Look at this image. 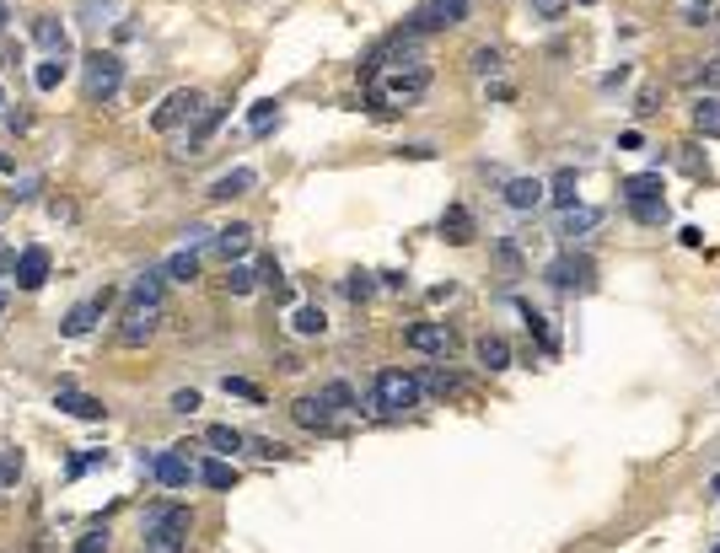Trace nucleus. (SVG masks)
<instances>
[{
    "instance_id": "nucleus-1",
    "label": "nucleus",
    "mask_w": 720,
    "mask_h": 553,
    "mask_svg": "<svg viewBox=\"0 0 720 553\" xmlns=\"http://www.w3.org/2000/svg\"><path fill=\"white\" fill-rule=\"evenodd\" d=\"M425 86H430V65L420 59V65H403V70H382V75H371V81H366V97H371V108H377V113H398V108H414V102L425 97Z\"/></svg>"
},
{
    "instance_id": "nucleus-2",
    "label": "nucleus",
    "mask_w": 720,
    "mask_h": 553,
    "mask_svg": "<svg viewBox=\"0 0 720 553\" xmlns=\"http://www.w3.org/2000/svg\"><path fill=\"white\" fill-rule=\"evenodd\" d=\"M194 511L188 505H151L140 516V553H188Z\"/></svg>"
},
{
    "instance_id": "nucleus-3",
    "label": "nucleus",
    "mask_w": 720,
    "mask_h": 553,
    "mask_svg": "<svg viewBox=\"0 0 720 553\" xmlns=\"http://www.w3.org/2000/svg\"><path fill=\"white\" fill-rule=\"evenodd\" d=\"M420 398H425V387H420V376H414V371H398V366L377 371V414L398 419V414L420 409Z\"/></svg>"
},
{
    "instance_id": "nucleus-4",
    "label": "nucleus",
    "mask_w": 720,
    "mask_h": 553,
    "mask_svg": "<svg viewBox=\"0 0 720 553\" xmlns=\"http://www.w3.org/2000/svg\"><path fill=\"white\" fill-rule=\"evenodd\" d=\"M81 75H86V102H113L118 86H124V59L97 48V54L81 59Z\"/></svg>"
},
{
    "instance_id": "nucleus-5",
    "label": "nucleus",
    "mask_w": 720,
    "mask_h": 553,
    "mask_svg": "<svg viewBox=\"0 0 720 553\" xmlns=\"http://www.w3.org/2000/svg\"><path fill=\"white\" fill-rule=\"evenodd\" d=\"M199 113H204V97H199L194 86H178V91H167V97H161V108L151 113V129H161V134H167V129H178V124H194Z\"/></svg>"
},
{
    "instance_id": "nucleus-6",
    "label": "nucleus",
    "mask_w": 720,
    "mask_h": 553,
    "mask_svg": "<svg viewBox=\"0 0 720 553\" xmlns=\"http://www.w3.org/2000/svg\"><path fill=\"white\" fill-rule=\"evenodd\" d=\"M161 317H167V301H129L124 317H118V339L134 350V344H145L161 328Z\"/></svg>"
},
{
    "instance_id": "nucleus-7",
    "label": "nucleus",
    "mask_w": 720,
    "mask_h": 553,
    "mask_svg": "<svg viewBox=\"0 0 720 553\" xmlns=\"http://www.w3.org/2000/svg\"><path fill=\"white\" fill-rule=\"evenodd\" d=\"M592 274H597V269H592L586 253H560V258L543 269V280H549L554 290H592V285H597Z\"/></svg>"
},
{
    "instance_id": "nucleus-8",
    "label": "nucleus",
    "mask_w": 720,
    "mask_h": 553,
    "mask_svg": "<svg viewBox=\"0 0 720 553\" xmlns=\"http://www.w3.org/2000/svg\"><path fill=\"white\" fill-rule=\"evenodd\" d=\"M468 16V0H420V11L403 22L409 32H441V27H457Z\"/></svg>"
},
{
    "instance_id": "nucleus-9",
    "label": "nucleus",
    "mask_w": 720,
    "mask_h": 553,
    "mask_svg": "<svg viewBox=\"0 0 720 553\" xmlns=\"http://www.w3.org/2000/svg\"><path fill=\"white\" fill-rule=\"evenodd\" d=\"M140 468H145L161 489H188V479H199L183 452H151V457H140Z\"/></svg>"
},
{
    "instance_id": "nucleus-10",
    "label": "nucleus",
    "mask_w": 720,
    "mask_h": 553,
    "mask_svg": "<svg viewBox=\"0 0 720 553\" xmlns=\"http://www.w3.org/2000/svg\"><path fill=\"white\" fill-rule=\"evenodd\" d=\"M403 344H409V350H420V355H452L457 333H452L447 323H414V328L403 333Z\"/></svg>"
},
{
    "instance_id": "nucleus-11",
    "label": "nucleus",
    "mask_w": 720,
    "mask_h": 553,
    "mask_svg": "<svg viewBox=\"0 0 720 553\" xmlns=\"http://www.w3.org/2000/svg\"><path fill=\"white\" fill-rule=\"evenodd\" d=\"M102 312H108V290H102V296H91V301H75V307L65 312L59 333H65V339H81V333H91V328L102 323Z\"/></svg>"
},
{
    "instance_id": "nucleus-12",
    "label": "nucleus",
    "mask_w": 720,
    "mask_h": 553,
    "mask_svg": "<svg viewBox=\"0 0 720 553\" xmlns=\"http://www.w3.org/2000/svg\"><path fill=\"white\" fill-rule=\"evenodd\" d=\"M291 419H296L301 430H317V436H323V430H334V419H339V414L323 403V393H307V398H296V403H291Z\"/></svg>"
},
{
    "instance_id": "nucleus-13",
    "label": "nucleus",
    "mask_w": 720,
    "mask_h": 553,
    "mask_svg": "<svg viewBox=\"0 0 720 553\" xmlns=\"http://www.w3.org/2000/svg\"><path fill=\"white\" fill-rule=\"evenodd\" d=\"M11 274H16V290H38L48 280V253L43 247H22L16 264H11Z\"/></svg>"
},
{
    "instance_id": "nucleus-14",
    "label": "nucleus",
    "mask_w": 720,
    "mask_h": 553,
    "mask_svg": "<svg viewBox=\"0 0 720 553\" xmlns=\"http://www.w3.org/2000/svg\"><path fill=\"white\" fill-rule=\"evenodd\" d=\"M441 237H447L452 247H468V242L479 237V226H473L468 204H447V215H441Z\"/></svg>"
},
{
    "instance_id": "nucleus-15",
    "label": "nucleus",
    "mask_w": 720,
    "mask_h": 553,
    "mask_svg": "<svg viewBox=\"0 0 720 553\" xmlns=\"http://www.w3.org/2000/svg\"><path fill=\"white\" fill-rule=\"evenodd\" d=\"M54 409H65V414H75V419H102L108 409H102V398H91V393H75L70 382L54 393Z\"/></svg>"
},
{
    "instance_id": "nucleus-16",
    "label": "nucleus",
    "mask_w": 720,
    "mask_h": 553,
    "mask_svg": "<svg viewBox=\"0 0 720 553\" xmlns=\"http://www.w3.org/2000/svg\"><path fill=\"white\" fill-rule=\"evenodd\" d=\"M543 194H549V183H538V177H511L506 183V204L511 210H538Z\"/></svg>"
},
{
    "instance_id": "nucleus-17",
    "label": "nucleus",
    "mask_w": 720,
    "mask_h": 553,
    "mask_svg": "<svg viewBox=\"0 0 720 553\" xmlns=\"http://www.w3.org/2000/svg\"><path fill=\"white\" fill-rule=\"evenodd\" d=\"M32 43H38L43 54H70V38H65L59 16H38V22H32Z\"/></svg>"
},
{
    "instance_id": "nucleus-18",
    "label": "nucleus",
    "mask_w": 720,
    "mask_h": 553,
    "mask_svg": "<svg viewBox=\"0 0 720 553\" xmlns=\"http://www.w3.org/2000/svg\"><path fill=\"white\" fill-rule=\"evenodd\" d=\"M226 118V102H204V113L194 118V129H188V140H183V151H199L210 134H215V124Z\"/></svg>"
},
{
    "instance_id": "nucleus-19",
    "label": "nucleus",
    "mask_w": 720,
    "mask_h": 553,
    "mask_svg": "<svg viewBox=\"0 0 720 553\" xmlns=\"http://www.w3.org/2000/svg\"><path fill=\"white\" fill-rule=\"evenodd\" d=\"M597 226H603V210H597V204H570L565 220H560L565 237H586V231H597Z\"/></svg>"
},
{
    "instance_id": "nucleus-20",
    "label": "nucleus",
    "mask_w": 720,
    "mask_h": 553,
    "mask_svg": "<svg viewBox=\"0 0 720 553\" xmlns=\"http://www.w3.org/2000/svg\"><path fill=\"white\" fill-rule=\"evenodd\" d=\"M247 242H253V226H242V220H237V226H226V231H215V237H210V247H215V253H221V258H242V253H247Z\"/></svg>"
},
{
    "instance_id": "nucleus-21",
    "label": "nucleus",
    "mask_w": 720,
    "mask_h": 553,
    "mask_svg": "<svg viewBox=\"0 0 720 553\" xmlns=\"http://www.w3.org/2000/svg\"><path fill=\"white\" fill-rule=\"evenodd\" d=\"M473 355H479L484 371H506V366H511V344H506L500 333H484V339L473 344Z\"/></svg>"
},
{
    "instance_id": "nucleus-22",
    "label": "nucleus",
    "mask_w": 720,
    "mask_h": 553,
    "mask_svg": "<svg viewBox=\"0 0 720 553\" xmlns=\"http://www.w3.org/2000/svg\"><path fill=\"white\" fill-rule=\"evenodd\" d=\"M253 183H258V172H253V167H237V172H226V177L210 183V199H237V194H247Z\"/></svg>"
},
{
    "instance_id": "nucleus-23",
    "label": "nucleus",
    "mask_w": 720,
    "mask_h": 553,
    "mask_svg": "<svg viewBox=\"0 0 720 553\" xmlns=\"http://www.w3.org/2000/svg\"><path fill=\"white\" fill-rule=\"evenodd\" d=\"M646 199H662V172H635V177H624V204H646Z\"/></svg>"
},
{
    "instance_id": "nucleus-24",
    "label": "nucleus",
    "mask_w": 720,
    "mask_h": 553,
    "mask_svg": "<svg viewBox=\"0 0 720 553\" xmlns=\"http://www.w3.org/2000/svg\"><path fill=\"white\" fill-rule=\"evenodd\" d=\"M194 473H199V484H210V489H231V484H237V468H231L226 457H204Z\"/></svg>"
},
{
    "instance_id": "nucleus-25",
    "label": "nucleus",
    "mask_w": 720,
    "mask_h": 553,
    "mask_svg": "<svg viewBox=\"0 0 720 553\" xmlns=\"http://www.w3.org/2000/svg\"><path fill=\"white\" fill-rule=\"evenodd\" d=\"M65 70H70V54H48V59L32 70V86H38V91H54V86L65 81Z\"/></svg>"
},
{
    "instance_id": "nucleus-26",
    "label": "nucleus",
    "mask_w": 720,
    "mask_h": 553,
    "mask_svg": "<svg viewBox=\"0 0 720 553\" xmlns=\"http://www.w3.org/2000/svg\"><path fill=\"white\" fill-rule=\"evenodd\" d=\"M576 188H581V177H576V167H560V172L549 177V199H554L560 210H570V204H576Z\"/></svg>"
},
{
    "instance_id": "nucleus-27",
    "label": "nucleus",
    "mask_w": 720,
    "mask_h": 553,
    "mask_svg": "<svg viewBox=\"0 0 720 553\" xmlns=\"http://www.w3.org/2000/svg\"><path fill=\"white\" fill-rule=\"evenodd\" d=\"M161 290H167V274L161 269H145V274L129 280V301H161Z\"/></svg>"
},
{
    "instance_id": "nucleus-28",
    "label": "nucleus",
    "mask_w": 720,
    "mask_h": 553,
    "mask_svg": "<svg viewBox=\"0 0 720 553\" xmlns=\"http://www.w3.org/2000/svg\"><path fill=\"white\" fill-rule=\"evenodd\" d=\"M204 446H210L215 457H231V452H242L247 441H242V430H231V425H210V430H204Z\"/></svg>"
},
{
    "instance_id": "nucleus-29",
    "label": "nucleus",
    "mask_w": 720,
    "mask_h": 553,
    "mask_svg": "<svg viewBox=\"0 0 720 553\" xmlns=\"http://www.w3.org/2000/svg\"><path fill=\"white\" fill-rule=\"evenodd\" d=\"M694 129H699V134H710V140H720V97L705 91V97L694 102Z\"/></svg>"
},
{
    "instance_id": "nucleus-30",
    "label": "nucleus",
    "mask_w": 720,
    "mask_h": 553,
    "mask_svg": "<svg viewBox=\"0 0 720 553\" xmlns=\"http://www.w3.org/2000/svg\"><path fill=\"white\" fill-rule=\"evenodd\" d=\"M161 274H167V280H194V274H199V253H194V247L172 253V258L161 264Z\"/></svg>"
},
{
    "instance_id": "nucleus-31",
    "label": "nucleus",
    "mask_w": 720,
    "mask_h": 553,
    "mask_svg": "<svg viewBox=\"0 0 720 553\" xmlns=\"http://www.w3.org/2000/svg\"><path fill=\"white\" fill-rule=\"evenodd\" d=\"M274 118H280V102H274V97H264V102H253L247 129H253V134H269V129H274Z\"/></svg>"
},
{
    "instance_id": "nucleus-32",
    "label": "nucleus",
    "mask_w": 720,
    "mask_h": 553,
    "mask_svg": "<svg viewBox=\"0 0 720 553\" xmlns=\"http://www.w3.org/2000/svg\"><path fill=\"white\" fill-rule=\"evenodd\" d=\"M118 5H124V0H81V5H75V16H81V22H91V27H102L108 16H118Z\"/></svg>"
},
{
    "instance_id": "nucleus-33",
    "label": "nucleus",
    "mask_w": 720,
    "mask_h": 553,
    "mask_svg": "<svg viewBox=\"0 0 720 553\" xmlns=\"http://www.w3.org/2000/svg\"><path fill=\"white\" fill-rule=\"evenodd\" d=\"M253 285H258V274H253V269H242V264H231V269H226V290H231V296H253Z\"/></svg>"
},
{
    "instance_id": "nucleus-34",
    "label": "nucleus",
    "mask_w": 720,
    "mask_h": 553,
    "mask_svg": "<svg viewBox=\"0 0 720 553\" xmlns=\"http://www.w3.org/2000/svg\"><path fill=\"white\" fill-rule=\"evenodd\" d=\"M291 328H296V333H307V339H317V333H323V328H328V317H323V312H317V307H301V312H296V323H291Z\"/></svg>"
},
{
    "instance_id": "nucleus-35",
    "label": "nucleus",
    "mask_w": 720,
    "mask_h": 553,
    "mask_svg": "<svg viewBox=\"0 0 720 553\" xmlns=\"http://www.w3.org/2000/svg\"><path fill=\"white\" fill-rule=\"evenodd\" d=\"M323 403H328L334 414H350V409H355V393H350L344 382H328V387H323Z\"/></svg>"
},
{
    "instance_id": "nucleus-36",
    "label": "nucleus",
    "mask_w": 720,
    "mask_h": 553,
    "mask_svg": "<svg viewBox=\"0 0 720 553\" xmlns=\"http://www.w3.org/2000/svg\"><path fill=\"white\" fill-rule=\"evenodd\" d=\"M468 65H473V75H500V65H506V59H500V48H473V59H468Z\"/></svg>"
},
{
    "instance_id": "nucleus-37",
    "label": "nucleus",
    "mask_w": 720,
    "mask_h": 553,
    "mask_svg": "<svg viewBox=\"0 0 720 553\" xmlns=\"http://www.w3.org/2000/svg\"><path fill=\"white\" fill-rule=\"evenodd\" d=\"M371 290H377V274H350V280H344V296H350V301H366Z\"/></svg>"
},
{
    "instance_id": "nucleus-38",
    "label": "nucleus",
    "mask_w": 720,
    "mask_h": 553,
    "mask_svg": "<svg viewBox=\"0 0 720 553\" xmlns=\"http://www.w3.org/2000/svg\"><path fill=\"white\" fill-rule=\"evenodd\" d=\"M420 387H430V393H441V398H447V393H463V382H457L452 371H430V376H425Z\"/></svg>"
},
{
    "instance_id": "nucleus-39",
    "label": "nucleus",
    "mask_w": 720,
    "mask_h": 553,
    "mask_svg": "<svg viewBox=\"0 0 720 553\" xmlns=\"http://www.w3.org/2000/svg\"><path fill=\"white\" fill-rule=\"evenodd\" d=\"M629 210H635V220H646V226H651V220H662V215H667V199H646V204H629Z\"/></svg>"
},
{
    "instance_id": "nucleus-40",
    "label": "nucleus",
    "mask_w": 720,
    "mask_h": 553,
    "mask_svg": "<svg viewBox=\"0 0 720 553\" xmlns=\"http://www.w3.org/2000/svg\"><path fill=\"white\" fill-rule=\"evenodd\" d=\"M226 393H237V398H247V403H264V387H253V382H242V376H226Z\"/></svg>"
},
{
    "instance_id": "nucleus-41",
    "label": "nucleus",
    "mask_w": 720,
    "mask_h": 553,
    "mask_svg": "<svg viewBox=\"0 0 720 553\" xmlns=\"http://www.w3.org/2000/svg\"><path fill=\"white\" fill-rule=\"evenodd\" d=\"M75 553H108V532H86V538H75Z\"/></svg>"
},
{
    "instance_id": "nucleus-42",
    "label": "nucleus",
    "mask_w": 720,
    "mask_h": 553,
    "mask_svg": "<svg viewBox=\"0 0 720 553\" xmlns=\"http://www.w3.org/2000/svg\"><path fill=\"white\" fill-rule=\"evenodd\" d=\"M533 11H538L543 22H554V16H565V11H570V0H533Z\"/></svg>"
},
{
    "instance_id": "nucleus-43",
    "label": "nucleus",
    "mask_w": 720,
    "mask_h": 553,
    "mask_svg": "<svg viewBox=\"0 0 720 553\" xmlns=\"http://www.w3.org/2000/svg\"><path fill=\"white\" fill-rule=\"evenodd\" d=\"M97 462H108V452H81V457L70 462V479H75V473H86V468H97Z\"/></svg>"
},
{
    "instance_id": "nucleus-44",
    "label": "nucleus",
    "mask_w": 720,
    "mask_h": 553,
    "mask_svg": "<svg viewBox=\"0 0 720 553\" xmlns=\"http://www.w3.org/2000/svg\"><path fill=\"white\" fill-rule=\"evenodd\" d=\"M0 479H5V484H16V479H22V452H5V462H0Z\"/></svg>"
},
{
    "instance_id": "nucleus-45",
    "label": "nucleus",
    "mask_w": 720,
    "mask_h": 553,
    "mask_svg": "<svg viewBox=\"0 0 720 553\" xmlns=\"http://www.w3.org/2000/svg\"><path fill=\"white\" fill-rule=\"evenodd\" d=\"M258 280H264V285H274V290H285V280H280V264H274V258L258 269Z\"/></svg>"
},
{
    "instance_id": "nucleus-46",
    "label": "nucleus",
    "mask_w": 720,
    "mask_h": 553,
    "mask_svg": "<svg viewBox=\"0 0 720 553\" xmlns=\"http://www.w3.org/2000/svg\"><path fill=\"white\" fill-rule=\"evenodd\" d=\"M172 409H178V414H194V409H199V393H172Z\"/></svg>"
},
{
    "instance_id": "nucleus-47",
    "label": "nucleus",
    "mask_w": 720,
    "mask_h": 553,
    "mask_svg": "<svg viewBox=\"0 0 720 553\" xmlns=\"http://www.w3.org/2000/svg\"><path fill=\"white\" fill-rule=\"evenodd\" d=\"M183 242H188V247H194V253H199V247H204V242H210V231H204V226H188V231H183Z\"/></svg>"
},
{
    "instance_id": "nucleus-48",
    "label": "nucleus",
    "mask_w": 720,
    "mask_h": 553,
    "mask_svg": "<svg viewBox=\"0 0 720 553\" xmlns=\"http://www.w3.org/2000/svg\"><path fill=\"white\" fill-rule=\"evenodd\" d=\"M705 16H710V0H694V5H689V22L705 27Z\"/></svg>"
},
{
    "instance_id": "nucleus-49",
    "label": "nucleus",
    "mask_w": 720,
    "mask_h": 553,
    "mask_svg": "<svg viewBox=\"0 0 720 553\" xmlns=\"http://www.w3.org/2000/svg\"><path fill=\"white\" fill-rule=\"evenodd\" d=\"M5 22H11V11H5V0H0V27H5Z\"/></svg>"
},
{
    "instance_id": "nucleus-50",
    "label": "nucleus",
    "mask_w": 720,
    "mask_h": 553,
    "mask_svg": "<svg viewBox=\"0 0 720 553\" xmlns=\"http://www.w3.org/2000/svg\"><path fill=\"white\" fill-rule=\"evenodd\" d=\"M0 317H5V290H0Z\"/></svg>"
},
{
    "instance_id": "nucleus-51",
    "label": "nucleus",
    "mask_w": 720,
    "mask_h": 553,
    "mask_svg": "<svg viewBox=\"0 0 720 553\" xmlns=\"http://www.w3.org/2000/svg\"><path fill=\"white\" fill-rule=\"evenodd\" d=\"M581 5H597V0H581Z\"/></svg>"
},
{
    "instance_id": "nucleus-52",
    "label": "nucleus",
    "mask_w": 720,
    "mask_h": 553,
    "mask_svg": "<svg viewBox=\"0 0 720 553\" xmlns=\"http://www.w3.org/2000/svg\"><path fill=\"white\" fill-rule=\"evenodd\" d=\"M0 108H5V97H0Z\"/></svg>"
},
{
    "instance_id": "nucleus-53",
    "label": "nucleus",
    "mask_w": 720,
    "mask_h": 553,
    "mask_svg": "<svg viewBox=\"0 0 720 553\" xmlns=\"http://www.w3.org/2000/svg\"><path fill=\"white\" fill-rule=\"evenodd\" d=\"M716 553H720V549H716Z\"/></svg>"
}]
</instances>
